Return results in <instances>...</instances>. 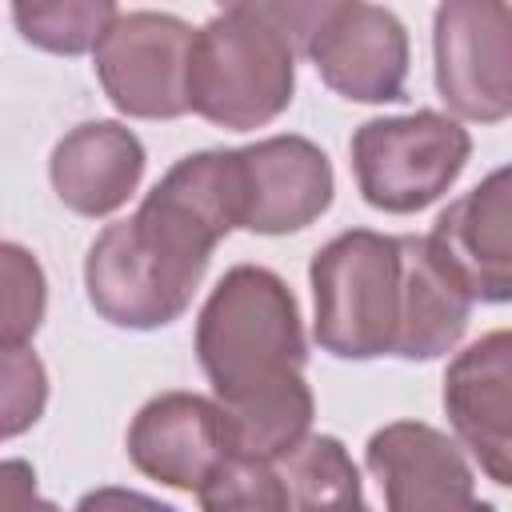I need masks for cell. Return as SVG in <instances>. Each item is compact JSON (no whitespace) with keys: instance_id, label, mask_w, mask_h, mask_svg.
Here are the masks:
<instances>
[{"instance_id":"5bb4252c","label":"cell","mask_w":512,"mask_h":512,"mask_svg":"<svg viewBox=\"0 0 512 512\" xmlns=\"http://www.w3.org/2000/svg\"><path fill=\"white\" fill-rule=\"evenodd\" d=\"M52 188L56 196L80 216H108L116 212L144 172V144L112 124L92 120L68 132L52 152Z\"/></svg>"},{"instance_id":"e0dca14e","label":"cell","mask_w":512,"mask_h":512,"mask_svg":"<svg viewBox=\"0 0 512 512\" xmlns=\"http://www.w3.org/2000/svg\"><path fill=\"white\" fill-rule=\"evenodd\" d=\"M204 512H288V492L272 460L228 456L200 488Z\"/></svg>"},{"instance_id":"d6986e66","label":"cell","mask_w":512,"mask_h":512,"mask_svg":"<svg viewBox=\"0 0 512 512\" xmlns=\"http://www.w3.org/2000/svg\"><path fill=\"white\" fill-rule=\"evenodd\" d=\"M4 512H56L48 500L36 496V476L24 460L4 464Z\"/></svg>"},{"instance_id":"7a4b0ae2","label":"cell","mask_w":512,"mask_h":512,"mask_svg":"<svg viewBox=\"0 0 512 512\" xmlns=\"http://www.w3.org/2000/svg\"><path fill=\"white\" fill-rule=\"evenodd\" d=\"M316 344L340 360H436L468 328L472 292L432 236L340 232L312 256Z\"/></svg>"},{"instance_id":"7c38bea8","label":"cell","mask_w":512,"mask_h":512,"mask_svg":"<svg viewBox=\"0 0 512 512\" xmlns=\"http://www.w3.org/2000/svg\"><path fill=\"white\" fill-rule=\"evenodd\" d=\"M244 228L280 236L312 224L332 204V164L304 136H272L240 148Z\"/></svg>"},{"instance_id":"2e32d148","label":"cell","mask_w":512,"mask_h":512,"mask_svg":"<svg viewBox=\"0 0 512 512\" xmlns=\"http://www.w3.org/2000/svg\"><path fill=\"white\" fill-rule=\"evenodd\" d=\"M116 16L120 12L112 4H16L12 8V20L20 24L24 40L48 52H68V56L84 48H100Z\"/></svg>"},{"instance_id":"8992f818","label":"cell","mask_w":512,"mask_h":512,"mask_svg":"<svg viewBox=\"0 0 512 512\" xmlns=\"http://www.w3.org/2000/svg\"><path fill=\"white\" fill-rule=\"evenodd\" d=\"M472 136L440 116L412 112L368 120L352 136V172L360 196L380 212H420L464 172Z\"/></svg>"},{"instance_id":"30bf717a","label":"cell","mask_w":512,"mask_h":512,"mask_svg":"<svg viewBox=\"0 0 512 512\" xmlns=\"http://www.w3.org/2000/svg\"><path fill=\"white\" fill-rule=\"evenodd\" d=\"M132 464L172 488H204V480L236 456V440L220 404L196 392H164L148 400L128 428Z\"/></svg>"},{"instance_id":"3957f363","label":"cell","mask_w":512,"mask_h":512,"mask_svg":"<svg viewBox=\"0 0 512 512\" xmlns=\"http://www.w3.org/2000/svg\"><path fill=\"white\" fill-rule=\"evenodd\" d=\"M196 356L228 416L236 452L280 460L308 436L304 332L276 272L240 264L216 284L196 324Z\"/></svg>"},{"instance_id":"52a82bcc","label":"cell","mask_w":512,"mask_h":512,"mask_svg":"<svg viewBox=\"0 0 512 512\" xmlns=\"http://www.w3.org/2000/svg\"><path fill=\"white\" fill-rule=\"evenodd\" d=\"M196 32L164 12H120L96 48V76L108 100L144 120L188 112V56Z\"/></svg>"},{"instance_id":"277c9868","label":"cell","mask_w":512,"mask_h":512,"mask_svg":"<svg viewBox=\"0 0 512 512\" xmlns=\"http://www.w3.org/2000/svg\"><path fill=\"white\" fill-rule=\"evenodd\" d=\"M292 32L276 4H232L192 40L188 108L224 128H260L292 100Z\"/></svg>"},{"instance_id":"5b68a950","label":"cell","mask_w":512,"mask_h":512,"mask_svg":"<svg viewBox=\"0 0 512 512\" xmlns=\"http://www.w3.org/2000/svg\"><path fill=\"white\" fill-rule=\"evenodd\" d=\"M280 24L316 64L324 84L348 100H400L408 80L404 24L376 4H276Z\"/></svg>"},{"instance_id":"9c48e42d","label":"cell","mask_w":512,"mask_h":512,"mask_svg":"<svg viewBox=\"0 0 512 512\" xmlns=\"http://www.w3.org/2000/svg\"><path fill=\"white\" fill-rule=\"evenodd\" d=\"M364 460L384 488L388 512H492L476 496L464 452L432 424L396 420L372 432Z\"/></svg>"},{"instance_id":"8fae6325","label":"cell","mask_w":512,"mask_h":512,"mask_svg":"<svg viewBox=\"0 0 512 512\" xmlns=\"http://www.w3.org/2000/svg\"><path fill=\"white\" fill-rule=\"evenodd\" d=\"M444 408L480 468L512 488V332H488L452 360Z\"/></svg>"},{"instance_id":"ba28073f","label":"cell","mask_w":512,"mask_h":512,"mask_svg":"<svg viewBox=\"0 0 512 512\" xmlns=\"http://www.w3.org/2000/svg\"><path fill=\"white\" fill-rule=\"evenodd\" d=\"M436 88L464 120L512 116V8L452 0L436 8Z\"/></svg>"},{"instance_id":"6da1fadb","label":"cell","mask_w":512,"mask_h":512,"mask_svg":"<svg viewBox=\"0 0 512 512\" xmlns=\"http://www.w3.org/2000/svg\"><path fill=\"white\" fill-rule=\"evenodd\" d=\"M232 228H244L240 148L184 156L132 220L108 224L92 240L84 260L92 308L116 328L172 324Z\"/></svg>"},{"instance_id":"9a60e30c","label":"cell","mask_w":512,"mask_h":512,"mask_svg":"<svg viewBox=\"0 0 512 512\" xmlns=\"http://www.w3.org/2000/svg\"><path fill=\"white\" fill-rule=\"evenodd\" d=\"M284 492L288 512H364L360 500V472L336 436H304L292 452L272 460Z\"/></svg>"},{"instance_id":"4fadbf2b","label":"cell","mask_w":512,"mask_h":512,"mask_svg":"<svg viewBox=\"0 0 512 512\" xmlns=\"http://www.w3.org/2000/svg\"><path fill=\"white\" fill-rule=\"evenodd\" d=\"M440 252L464 276L472 300H512V164L484 176L468 196L448 204L432 228Z\"/></svg>"},{"instance_id":"ac0fdd59","label":"cell","mask_w":512,"mask_h":512,"mask_svg":"<svg viewBox=\"0 0 512 512\" xmlns=\"http://www.w3.org/2000/svg\"><path fill=\"white\" fill-rule=\"evenodd\" d=\"M72 512H176V508L160 504L144 492H132V488H96V492L80 496V504Z\"/></svg>"},{"instance_id":"ffe728a7","label":"cell","mask_w":512,"mask_h":512,"mask_svg":"<svg viewBox=\"0 0 512 512\" xmlns=\"http://www.w3.org/2000/svg\"><path fill=\"white\" fill-rule=\"evenodd\" d=\"M364 512H372V508H364Z\"/></svg>"}]
</instances>
